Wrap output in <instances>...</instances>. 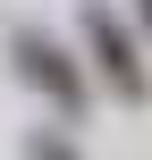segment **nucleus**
<instances>
[{
    "label": "nucleus",
    "instance_id": "f257e3e1",
    "mask_svg": "<svg viewBox=\"0 0 152 160\" xmlns=\"http://www.w3.org/2000/svg\"><path fill=\"white\" fill-rule=\"evenodd\" d=\"M85 51H93V76L110 84V101H152V76H144V42L127 34V17L118 8H102V0H85Z\"/></svg>",
    "mask_w": 152,
    "mask_h": 160
},
{
    "label": "nucleus",
    "instance_id": "f03ea898",
    "mask_svg": "<svg viewBox=\"0 0 152 160\" xmlns=\"http://www.w3.org/2000/svg\"><path fill=\"white\" fill-rule=\"evenodd\" d=\"M8 59H17V76H25L59 118H76V110H85V68H76V51H68V42H51L42 25H17V34H8Z\"/></svg>",
    "mask_w": 152,
    "mask_h": 160
},
{
    "label": "nucleus",
    "instance_id": "7ed1b4c3",
    "mask_svg": "<svg viewBox=\"0 0 152 160\" xmlns=\"http://www.w3.org/2000/svg\"><path fill=\"white\" fill-rule=\"evenodd\" d=\"M25 160H85V152H76L59 127H34V135H25Z\"/></svg>",
    "mask_w": 152,
    "mask_h": 160
},
{
    "label": "nucleus",
    "instance_id": "20e7f679",
    "mask_svg": "<svg viewBox=\"0 0 152 160\" xmlns=\"http://www.w3.org/2000/svg\"><path fill=\"white\" fill-rule=\"evenodd\" d=\"M135 25H144V42H152V0H135Z\"/></svg>",
    "mask_w": 152,
    "mask_h": 160
}]
</instances>
